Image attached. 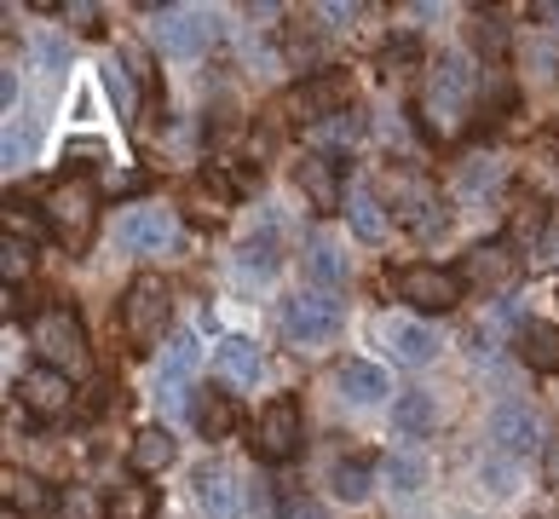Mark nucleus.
Masks as SVG:
<instances>
[{
  "mask_svg": "<svg viewBox=\"0 0 559 519\" xmlns=\"http://www.w3.org/2000/svg\"><path fill=\"white\" fill-rule=\"evenodd\" d=\"M156 508H162V491L139 485V480L110 485V496H105V519H156Z\"/></svg>",
  "mask_w": 559,
  "mask_h": 519,
  "instance_id": "obj_25",
  "label": "nucleus"
},
{
  "mask_svg": "<svg viewBox=\"0 0 559 519\" xmlns=\"http://www.w3.org/2000/svg\"><path fill=\"white\" fill-rule=\"evenodd\" d=\"M283 519H329V508H323V503H306V496H300V503L283 508Z\"/></svg>",
  "mask_w": 559,
  "mask_h": 519,
  "instance_id": "obj_41",
  "label": "nucleus"
},
{
  "mask_svg": "<svg viewBox=\"0 0 559 519\" xmlns=\"http://www.w3.org/2000/svg\"><path fill=\"white\" fill-rule=\"evenodd\" d=\"M277 220H260L254 232H248V243L237 248V266L242 272H254V278H272L277 272Z\"/></svg>",
  "mask_w": 559,
  "mask_h": 519,
  "instance_id": "obj_26",
  "label": "nucleus"
},
{
  "mask_svg": "<svg viewBox=\"0 0 559 519\" xmlns=\"http://www.w3.org/2000/svg\"><path fill=\"white\" fill-rule=\"evenodd\" d=\"M392 427H399L404 439L432 433V399H427V392H399V399H392Z\"/></svg>",
  "mask_w": 559,
  "mask_h": 519,
  "instance_id": "obj_28",
  "label": "nucleus"
},
{
  "mask_svg": "<svg viewBox=\"0 0 559 519\" xmlns=\"http://www.w3.org/2000/svg\"><path fill=\"white\" fill-rule=\"evenodd\" d=\"M219 40V12L209 7H162L156 12V47L174 58H202Z\"/></svg>",
  "mask_w": 559,
  "mask_h": 519,
  "instance_id": "obj_7",
  "label": "nucleus"
},
{
  "mask_svg": "<svg viewBox=\"0 0 559 519\" xmlns=\"http://www.w3.org/2000/svg\"><path fill=\"white\" fill-rule=\"evenodd\" d=\"M306 266H312V278H318V283H329V288L346 283V255H341V248L329 243L323 232H318L312 243H306Z\"/></svg>",
  "mask_w": 559,
  "mask_h": 519,
  "instance_id": "obj_31",
  "label": "nucleus"
},
{
  "mask_svg": "<svg viewBox=\"0 0 559 519\" xmlns=\"http://www.w3.org/2000/svg\"><path fill=\"white\" fill-rule=\"evenodd\" d=\"M513 352H520V364L536 369V376H559V323H520Z\"/></svg>",
  "mask_w": 559,
  "mask_h": 519,
  "instance_id": "obj_20",
  "label": "nucleus"
},
{
  "mask_svg": "<svg viewBox=\"0 0 559 519\" xmlns=\"http://www.w3.org/2000/svg\"><path fill=\"white\" fill-rule=\"evenodd\" d=\"M462 272H444V266H409L399 272V300L409 311H455L462 306Z\"/></svg>",
  "mask_w": 559,
  "mask_h": 519,
  "instance_id": "obj_10",
  "label": "nucleus"
},
{
  "mask_svg": "<svg viewBox=\"0 0 559 519\" xmlns=\"http://www.w3.org/2000/svg\"><path fill=\"white\" fill-rule=\"evenodd\" d=\"M214 369H219V381H231V387H254L260 381V346L248 335H225L214 346Z\"/></svg>",
  "mask_w": 559,
  "mask_h": 519,
  "instance_id": "obj_21",
  "label": "nucleus"
},
{
  "mask_svg": "<svg viewBox=\"0 0 559 519\" xmlns=\"http://www.w3.org/2000/svg\"><path fill=\"white\" fill-rule=\"evenodd\" d=\"M300 404L295 399H277V404H265L260 410V422H254V456L260 462H295L300 456Z\"/></svg>",
  "mask_w": 559,
  "mask_h": 519,
  "instance_id": "obj_12",
  "label": "nucleus"
},
{
  "mask_svg": "<svg viewBox=\"0 0 559 519\" xmlns=\"http://www.w3.org/2000/svg\"><path fill=\"white\" fill-rule=\"evenodd\" d=\"M490 445L508 456V462H531V456H543L548 439H543V422H536V410L531 404H496L490 415Z\"/></svg>",
  "mask_w": 559,
  "mask_h": 519,
  "instance_id": "obj_9",
  "label": "nucleus"
},
{
  "mask_svg": "<svg viewBox=\"0 0 559 519\" xmlns=\"http://www.w3.org/2000/svg\"><path fill=\"white\" fill-rule=\"evenodd\" d=\"M0 491H7L12 514H47L52 508V491H47V480H35V473L7 468V473H0Z\"/></svg>",
  "mask_w": 559,
  "mask_h": 519,
  "instance_id": "obj_27",
  "label": "nucleus"
},
{
  "mask_svg": "<svg viewBox=\"0 0 559 519\" xmlns=\"http://www.w3.org/2000/svg\"><path fill=\"white\" fill-rule=\"evenodd\" d=\"M479 473L490 480V491L502 496V491H508V480H513V462H490V456H485V468H479Z\"/></svg>",
  "mask_w": 559,
  "mask_h": 519,
  "instance_id": "obj_40",
  "label": "nucleus"
},
{
  "mask_svg": "<svg viewBox=\"0 0 559 519\" xmlns=\"http://www.w3.org/2000/svg\"><path fill=\"white\" fill-rule=\"evenodd\" d=\"M35 352L52 369H64V376L87 369V329H81V318H75L70 306H47L35 318Z\"/></svg>",
  "mask_w": 559,
  "mask_h": 519,
  "instance_id": "obj_6",
  "label": "nucleus"
},
{
  "mask_svg": "<svg viewBox=\"0 0 559 519\" xmlns=\"http://www.w3.org/2000/svg\"><path fill=\"white\" fill-rule=\"evenodd\" d=\"M381 473H386L392 491H421L427 485V462H421V456H386Z\"/></svg>",
  "mask_w": 559,
  "mask_h": 519,
  "instance_id": "obj_34",
  "label": "nucleus"
},
{
  "mask_svg": "<svg viewBox=\"0 0 559 519\" xmlns=\"http://www.w3.org/2000/svg\"><path fill=\"white\" fill-rule=\"evenodd\" d=\"M174 237H179V220H174L168 202H133V208H121V220H116V243L128 248V255H168Z\"/></svg>",
  "mask_w": 559,
  "mask_h": 519,
  "instance_id": "obj_8",
  "label": "nucleus"
},
{
  "mask_svg": "<svg viewBox=\"0 0 559 519\" xmlns=\"http://www.w3.org/2000/svg\"><path fill=\"white\" fill-rule=\"evenodd\" d=\"M174 323V283L168 278H133L121 295V329L133 346H156Z\"/></svg>",
  "mask_w": 559,
  "mask_h": 519,
  "instance_id": "obj_3",
  "label": "nucleus"
},
{
  "mask_svg": "<svg viewBox=\"0 0 559 519\" xmlns=\"http://www.w3.org/2000/svg\"><path fill=\"white\" fill-rule=\"evenodd\" d=\"M40 225H47V214H29L24 202H7V237L35 243V237H40Z\"/></svg>",
  "mask_w": 559,
  "mask_h": 519,
  "instance_id": "obj_36",
  "label": "nucleus"
},
{
  "mask_svg": "<svg viewBox=\"0 0 559 519\" xmlns=\"http://www.w3.org/2000/svg\"><path fill=\"white\" fill-rule=\"evenodd\" d=\"M29 266H35V248H29L24 237H0V278H7V288L24 283Z\"/></svg>",
  "mask_w": 559,
  "mask_h": 519,
  "instance_id": "obj_33",
  "label": "nucleus"
},
{
  "mask_svg": "<svg viewBox=\"0 0 559 519\" xmlns=\"http://www.w3.org/2000/svg\"><path fill=\"white\" fill-rule=\"evenodd\" d=\"M47 232L64 243V248H87L93 232H98V185L93 179H64V185H52L47 191Z\"/></svg>",
  "mask_w": 559,
  "mask_h": 519,
  "instance_id": "obj_2",
  "label": "nucleus"
},
{
  "mask_svg": "<svg viewBox=\"0 0 559 519\" xmlns=\"http://www.w3.org/2000/svg\"><path fill=\"white\" fill-rule=\"evenodd\" d=\"M369 491H376V462H364V456L335 462V496L341 503H369Z\"/></svg>",
  "mask_w": 559,
  "mask_h": 519,
  "instance_id": "obj_29",
  "label": "nucleus"
},
{
  "mask_svg": "<svg viewBox=\"0 0 559 519\" xmlns=\"http://www.w3.org/2000/svg\"><path fill=\"white\" fill-rule=\"evenodd\" d=\"M174 456H179V445H174L168 427H139L133 445H128L133 473H162V468H174Z\"/></svg>",
  "mask_w": 559,
  "mask_h": 519,
  "instance_id": "obj_22",
  "label": "nucleus"
},
{
  "mask_svg": "<svg viewBox=\"0 0 559 519\" xmlns=\"http://www.w3.org/2000/svg\"><path fill=\"white\" fill-rule=\"evenodd\" d=\"M335 392H341L346 404H381L386 392H392V381H386V369H381V364L346 358V364L335 369Z\"/></svg>",
  "mask_w": 559,
  "mask_h": 519,
  "instance_id": "obj_19",
  "label": "nucleus"
},
{
  "mask_svg": "<svg viewBox=\"0 0 559 519\" xmlns=\"http://www.w3.org/2000/svg\"><path fill=\"white\" fill-rule=\"evenodd\" d=\"M473 104H479V70L467 64L462 52H444V58H432L427 64V81H421V128L427 139H462L473 128Z\"/></svg>",
  "mask_w": 559,
  "mask_h": 519,
  "instance_id": "obj_1",
  "label": "nucleus"
},
{
  "mask_svg": "<svg viewBox=\"0 0 559 519\" xmlns=\"http://www.w3.org/2000/svg\"><path fill=\"white\" fill-rule=\"evenodd\" d=\"M312 139H318V144H335V151H346V144H358V139H364V116H358V110H341V116L318 121Z\"/></svg>",
  "mask_w": 559,
  "mask_h": 519,
  "instance_id": "obj_32",
  "label": "nucleus"
},
{
  "mask_svg": "<svg viewBox=\"0 0 559 519\" xmlns=\"http://www.w3.org/2000/svg\"><path fill=\"white\" fill-rule=\"evenodd\" d=\"M531 255H536V260H543V266H559V220L548 225V232H543V237H536V248H531Z\"/></svg>",
  "mask_w": 559,
  "mask_h": 519,
  "instance_id": "obj_39",
  "label": "nucleus"
},
{
  "mask_svg": "<svg viewBox=\"0 0 559 519\" xmlns=\"http://www.w3.org/2000/svg\"><path fill=\"white\" fill-rule=\"evenodd\" d=\"M346 220H352V232H358L364 243H381V237H386V225H392V208H381L376 191L352 185V191H346Z\"/></svg>",
  "mask_w": 559,
  "mask_h": 519,
  "instance_id": "obj_23",
  "label": "nucleus"
},
{
  "mask_svg": "<svg viewBox=\"0 0 559 519\" xmlns=\"http://www.w3.org/2000/svg\"><path fill=\"white\" fill-rule=\"evenodd\" d=\"M467 40H473V47H479L485 58H502V52H508V17L496 12V7L473 12V24H467Z\"/></svg>",
  "mask_w": 559,
  "mask_h": 519,
  "instance_id": "obj_30",
  "label": "nucleus"
},
{
  "mask_svg": "<svg viewBox=\"0 0 559 519\" xmlns=\"http://www.w3.org/2000/svg\"><path fill=\"white\" fill-rule=\"evenodd\" d=\"M323 17H329V24H346V17H358V7H335V0H329Z\"/></svg>",
  "mask_w": 559,
  "mask_h": 519,
  "instance_id": "obj_42",
  "label": "nucleus"
},
{
  "mask_svg": "<svg viewBox=\"0 0 559 519\" xmlns=\"http://www.w3.org/2000/svg\"><path fill=\"white\" fill-rule=\"evenodd\" d=\"M392 220H399L416 243H432V237H444L450 208L421 174H399V185H392Z\"/></svg>",
  "mask_w": 559,
  "mask_h": 519,
  "instance_id": "obj_4",
  "label": "nucleus"
},
{
  "mask_svg": "<svg viewBox=\"0 0 559 519\" xmlns=\"http://www.w3.org/2000/svg\"><path fill=\"white\" fill-rule=\"evenodd\" d=\"M513 278H520L513 243H479L462 255V283H473V288H513Z\"/></svg>",
  "mask_w": 559,
  "mask_h": 519,
  "instance_id": "obj_15",
  "label": "nucleus"
},
{
  "mask_svg": "<svg viewBox=\"0 0 559 519\" xmlns=\"http://www.w3.org/2000/svg\"><path fill=\"white\" fill-rule=\"evenodd\" d=\"M496 185H502V168H496V162H467V168H462V191L467 197L496 191Z\"/></svg>",
  "mask_w": 559,
  "mask_h": 519,
  "instance_id": "obj_37",
  "label": "nucleus"
},
{
  "mask_svg": "<svg viewBox=\"0 0 559 519\" xmlns=\"http://www.w3.org/2000/svg\"><path fill=\"white\" fill-rule=\"evenodd\" d=\"M197 508L202 519H237L242 514V485H237V473L225 468V462H209V468H197Z\"/></svg>",
  "mask_w": 559,
  "mask_h": 519,
  "instance_id": "obj_17",
  "label": "nucleus"
},
{
  "mask_svg": "<svg viewBox=\"0 0 559 519\" xmlns=\"http://www.w3.org/2000/svg\"><path fill=\"white\" fill-rule=\"evenodd\" d=\"M191 376H197V335H174L156 358V399L174 410L185 399V387H191Z\"/></svg>",
  "mask_w": 559,
  "mask_h": 519,
  "instance_id": "obj_18",
  "label": "nucleus"
},
{
  "mask_svg": "<svg viewBox=\"0 0 559 519\" xmlns=\"http://www.w3.org/2000/svg\"><path fill=\"white\" fill-rule=\"evenodd\" d=\"M105 93L116 98L121 116H133V81H128V70H121V64H105Z\"/></svg>",
  "mask_w": 559,
  "mask_h": 519,
  "instance_id": "obj_38",
  "label": "nucleus"
},
{
  "mask_svg": "<svg viewBox=\"0 0 559 519\" xmlns=\"http://www.w3.org/2000/svg\"><path fill=\"white\" fill-rule=\"evenodd\" d=\"M17 399H24V410H29V415H40V422H58V415H70L75 387H70L64 369L35 364V369H24V376H17Z\"/></svg>",
  "mask_w": 559,
  "mask_h": 519,
  "instance_id": "obj_14",
  "label": "nucleus"
},
{
  "mask_svg": "<svg viewBox=\"0 0 559 519\" xmlns=\"http://www.w3.org/2000/svg\"><path fill=\"white\" fill-rule=\"evenodd\" d=\"M295 185H300V197L318 208V214H341V162L335 156H300L295 162Z\"/></svg>",
  "mask_w": 559,
  "mask_h": 519,
  "instance_id": "obj_16",
  "label": "nucleus"
},
{
  "mask_svg": "<svg viewBox=\"0 0 559 519\" xmlns=\"http://www.w3.org/2000/svg\"><path fill=\"white\" fill-rule=\"evenodd\" d=\"M191 415H197L202 439H231L237 422H242V410H237L231 392H202V399L191 404Z\"/></svg>",
  "mask_w": 559,
  "mask_h": 519,
  "instance_id": "obj_24",
  "label": "nucleus"
},
{
  "mask_svg": "<svg viewBox=\"0 0 559 519\" xmlns=\"http://www.w3.org/2000/svg\"><path fill=\"white\" fill-rule=\"evenodd\" d=\"M277 323L288 346H329L341 335V300H329L323 288H300L295 300H283Z\"/></svg>",
  "mask_w": 559,
  "mask_h": 519,
  "instance_id": "obj_5",
  "label": "nucleus"
},
{
  "mask_svg": "<svg viewBox=\"0 0 559 519\" xmlns=\"http://www.w3.org/2000/svg\"><path fill=\"white\" fill-rule=\"evenodd\" d=\"M346 93H352V87H346V75H341V70H318V75H306L300 87L283 98V110L295 116V121H306V128H318V121L352 110Z\"/></svg>",
  "mask_w": 559,
  "mask_h": 519,
  "instance_id": "obj_11",
  "label": "nucleus"
},
{
  "mask_svg": "<svg viewBox=\"0 0 559 519\" xmlns=\"http://www.w3.org/2000/svg\"><path fill=\"white\" fill-rule=\"evenodd\" d=\"M376 335H381V346H386V358H392V364H404V369H427L432 358H439V335H432V323L404 318V311L381 318V323H376Z\"/></svg>",
  "mask_w": 559,
  "mask_h": 519,
  "instance_id": "obj_13",
  "label": "nucleus"
},
{
  "mask_svg": "<svg viewBox=\"0 0 559 519\" xmlns=\"http://www.w3.org/2000/svg\"><path fill=\"white\" fill-rule=\"evenodd\" d=\"M7 519H17V514H12V508H7Z\"/></svg>",
  "mask_w": 559,
  "mask_h": 519,
  "instance_id": "obj_43",
  "label": "nucleus"
},
{
  "mask_svg": "<svg viewBox=\"0 0 559 519\" xmlns=\"http://www.w3.org/2000/svg\"><path fill=\"white\" fill-rule=\"evenodd\" d=\"M409 64H421V40L416 35H399V40H386V47H381V75H399Z\"/></svg>",
  "mask_w": 559,
  "mask_h": 519,
  "instance_id": "obj_35",
  "label": "nucleus"
}]
</instances>
